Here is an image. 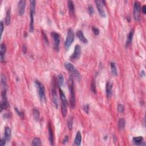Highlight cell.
I'll list each match as a JSON object with an SVG mask.
<instances>
[{
    "instance_id": "6da1fadb",
    "label": "cell",
    "mask_w": 146,
    "mask_h": 146,
    "mask_svg": "<svg viewBox=\"0 0 146 146\" xmlns=\"http://www.w3.org/2000/svg\"><path fill=\"white\" fill-rule=\"evenodd\" d=\"M68 87L69 91L70 92V104L72 109L74 108L75 106V94L74 77L71 75L69 76L68 79Z\"/></svg>"
},
{
    "instance_id": "7a4b0ae2",
    "label": "cell",
    "mask_w": 146,
    "mask_h": 146,
    "mask_svg": "<svg viewBox=\"0 0 146 146\" xmlns=\"http://www.w3.org/2000/svg\"><path fill=\"white\" fill-rule=\"evenodd\" d=\"M30 33H33L34 30V14L36 13V1L34 0L30 1Z\"/></svg>"
},
{
    "instance_id": "3957f363",
    "label": "cell",
    "mask_w": 146,
    "mask_h": 146,
    "mask_svg": "<svg viewBox=\"0 0 146 146\" xmlns=\"http://www.w3.org/2000/svg\"><path fill=\"white\" fill-rule=\"evenodd\" d=\"M60 91V98L61 100V111L62 116L63 117H66L67 115V100L66 99V97L65 96V93L60 88L59 89Z\"/></svg>"
},
{
    "instance_id": "277c9868",
    "label": "cell",
    "mask_w": 146,
    "mask_h": 146,
    "mask_svg": "<svg viewBox=\"0 0 146 146\" xmlns=\"http://www.w3.org/2000/svg\"><path fill=\"white\" fill-rule=\"evenodd\" d=\"M35 83L36 88L38 90L40 100L41 102H45L46 100V95H45V88L44 85L38 81H36Z\"/></svg>"
},
{
    "instance_id": "5b68a950",
    "label": "cell",
    "mask_w": 146,
    "mask_h": 146,
    "mask_svg": "<svg viewBox=\"0 0 146 146\" xmlns=\"http://www.w3.org/2000/svg\"><path fill=\"white\" fill-rule=\"evenodd\" d=\"M65 67L66 70L69 72L70 73H72L73 74V77L76 78V79L79 80L81 79V75H80L79 72L76 70V69L74 65L72 64L71 63H69V62H66L65 64Z\"/></svg>"
},
{
    "instance_id": "8992f818",
    "label": "cell",
    "mask_w": 146,
    "mask_h": 146,
    "mask_svg": "<svg viewBox=\"0 0 146 146\" xmlns=\"http://www.w3.org/2000/svg\"><path fill=\"white\" fill-rule=\"evenodd\" d=\"M140 12H141L140 3L139 2L135 1L134 6V17L136 21H139L140 20Z\"/></svg>"
},
{
    "instance_id": "52a82bcc",
    "label": "cell",
    "mask_w": 146,
    "mask_h": 146,
    "mask_svg": "<svg viewBox=\"0 0 146 146\" xmlns=\"http://www.w3.org/2000/svg\"><path fill=\"white\" fill-rule=\"evenodd\" d=\"M74 39V33L72 29H70L67 32V35L65 42V47L66 48L69 49L70 48L71 45L72 44Z\"/></svg>"
},
{
    "instance_id": "ba28073f",
    "label": "cell",
    "mask_w": 146,
    "mask_h": 146,
    "mask_svg": "<svg viewBox=\"0 0 146 146\" xmlns=\"http://www.w3.org/2000/svg\"><path fill=\"white\" fill-rule=\"evenodd\" d=\"M51 94H52V100H53V103L56 106L58 107V99L57 97V94L56 91V87H55V81H53V84H52V89H51Z\"/></svg>"
},
{
    "instance_id": "9c48e42d",
    "label": "cell",
    "mask_w": 146,
    "mask_h": 146,
    "mask_svg": "<svg viewBox=\"0 0 146 146\" xmlns=\"http://www.w3.org/2000/svg\"><path fill=\"white\" fill-rule=\"evenodd\" d=\"M95 3H96L97 9H98V10L99 12V13L100 16L102 17H106V13L105 10L103 9V6L104 3H105V1H95Z\"/></svg>"
},
{
    "instance_id": "30bf717a",
    "label": "cell",
    "mask_w": 146,
    "mask_h": 146,
    "mask_svg": "<svg viewBox=\"0 0 146 146\" xmlns=\"http://www.w3.org/2000/svg\"><path fill=\"white\" fill-rule=\"evenodd\" d=\"M51 36L54 41V46L55 50L58 51L59 45H60V36L59 34L56 32H52Z\"/></svg>"
},
{
    "instance_id": "8fae6325",
    "label": "cell",
    "mask_w": 146,
    "mask_h": 146,
    "mask_svg": "<svg viewBox=\"0 0 146 146\" xmlns=\"http://www.w3.org/2000/svg\"><path fill=\"white\" fill-rule=\"evenodd\" d=\"M81 48L79 45H76L75 47L74 53L70 57V60L72 61L76 60L81 56Z\"/></svg>"
},
{
    "instance_id": "7c38bea8",
    "label": "cell",
    "mask_w": 146,
    "mask_h": 146,
    "mask_svg": "<svg viewBox=\"0 0 146 146\" xmlns=\"http://www.w3.org/2000/svg\"><path fill=\"white\" fill-rule=\"evenodd\" d=\"M26 8V1L21 0L18 3V14L23 15L25 13Z\"/></svg>"
},
{
    "instance_id": "4fadbf2b",
    "label": "cell",
    "mask_w": 146,
    "mask_h": 146,
    "mask_svg": "<svg viewBox=\"0 0 146 146\" xmlns=\"http://www.w3.org/2000/svg\"><path fill=\"white\" fill-rule=\"evenodd\" d=\"M6 51V47L5 43H2L0 46V58L1 62H3L5 60V55Z\"/></svg>"
},
{
    "instance_id": "5bb4252c",
    "label": "cell",
    "mask_w": 146,
    "mask_h": 146,
    "mask_svg": "<svg viewBox=\"0 0 146 146\" xmlns=\"http://www.w3.org/2000/svg\"><path fill=\"white\" fill-rule=\"evenodd\" d=\"M48 130H49V142L50 145L51 146L54 145V134L53 130H52L51 124L49 123L48 126Z\"/></svg>"
},
{
    "instance_id": "9a60e30c",
    "label": "cell",
    "mask_w": 146,
    "mask_h": 146,
    "mask_svg": "<svg viewBox=\"0 0 146 146\" xmlns=\"http://www.w3.org/2000/svg\"><path fill=\"white\" fill-rule=\"evenodd\" d=\"M76 35L77 36V37L79 38L80 41H81L82 42L84 43H86L88 42L87 39V38L85 37V36L83 34V33L82 32V31L81 30H78L76 32Z\"/></svg>"
},
{
    "instance_id": "2e32d148",
    "label": "cell",
    "mask_w": 146,
    "mask_h": 146,
    "mask_svg": "<svg viewBox=\"0 0 146 146\" xmlns=\"http://www.w3.org/2000/svg\"><path fill=\"white\" fill-rule=\"evenodd\" d=\"M112 84L110 82H107L106 86V95L108 98H110L112 95Z\"/></svg>"
},
{
    "instance_id": "e0dca14e",
    "label": "cell",
    "mask_w": 146,
    "mask_h": 146,
    "mask_svg": "<svg viewBox=\"0 0 146 146\" xmlns=\"http://www.w3.org/2000/svg\"><path fill=\"white\" fill-rule=\"evenodd\" d=\"M134 34V29H131L129 34H128L127 36V38L126 41V46H129L130 45H131L132 41H133V36Z\"/></svg>"
},
{
    "instance_id": "ac0fdd59",
    "label": "cell",
    "mask_w": 146,
    "mask_h": 146,
    "mask_svg": "<svg viewBox=\"0 0 146 146\" xmlns=\"http://www.w3.org/2000/svg\"><path fill=\"white\" fill-rule=\"evenodd\" d=\"M81 142H82V135L81 133L79 131L77 132L76 134L75 138L74 140V145L78 146H81Z\"/></svg>"
},
{
    "instance_id": "d6986e66",
    "label": "cell",
    "mask_w": 146,
    "mask_h": 146,
    "mask_svg": "<svg viewBox=\"0 0 146 146\" xmlns=\"http://www.w3.org/2000/svg\"><path fill=\"white\" fill-rule=\"evenodd\" d=\"M12 136V131L11 129L8 127H5V137L4 138L6 139L7 141H9L11 138Z\"/></svg>"
},
{
    "instance_id": "ffe728a7",
    "label": "cell",
    "mask_w": 146,
    "mask_h": 146,
    "mask_svg": "<svg viewBox=\"0 0 146 146\" xmlns=\"http://www.w3.org/2000/svg\"><path fill=\"white\" fill-rule=\"evenodd\" d=\"M143 138L142 136H138V137H134L133 139V141L134 143L136 145H142Z\"/></svg>"
},
{
    "instance_id": "44dd1931",
    "label": "cell",
    "mask_w": 146,
    "mask_h": 146,
    "mask_svg": "<svg viewBox=\"0 0 146 146\" xmlns=\"http://www.w3.org/2000/svg\"><path fill=\"white\" fill-rule=\"evenodd\" d=\"M110 67H111V73H112V74L114 76H117L118 71H117V68H116L115 63L113 62H111Z\"/></svg>"
},
{
    "instance_id": "7402d4cb",
    "label": "cell",
    "mask_w": 146,
    "mask_h": 146,
    "mask_svg": "<svg viewBox=\"0 0 146 146\" xmlns=\"http://www.w3.org/2000/svg\"><path fill=\"white\" fill-rule=\"evenodd\" d=\"M10 9H8L6 12V18H5V25L8 26L10 24V20H11V14H10Z\"/></svg>"
},
{
    "instance_id": "603a6c76",
    "label": "cell",
    "mask_w": 146,
    "mask_h": 146,
    "mask_svg": "<svg viewBox=\"0 0 146 146\" xmlns=\"http://www.w3.org/2000/svg\"><path fill=\"white\" fill-rule=\"evenodd\" d=\"M126 125V122L123 118H121L118 121V128L120 130H122L124 128Z\"/></svg>"
},
{
    "instance_id": "cb8c5ba5",
    "label": "cell",
    "mask_w": 146,
    "mask_h": 146,
    "mask_svg": "<svg viewBox=\"0 0 146 146\" xmlns=\"http://www.w3.org/2000/svg\"><path fill=\"white\" fill-rule=\"evenodd\" d=\"M57 82H58L59 87H61L63 85L64 82V77L63 75L61 74H58V76H57Z\"/></svg>"
},
{
    "instance_id": "d4e9b609",
    "label": "cell",
    "mask_w": 146,
    "mask_h": 146,
    "mask_svg": "<svg viewBox=\"0 0 146 146\" xmlns=\"http://www.w3.org/2000/svg\"><path fill=\"white\" fill-rule=\"evenodd\" d=\"M1 86L2 87V89H6V79L5 78V76L3 74H1Z\"/></svg>"
},
{
    "instance_id": "484cf974",
    "label": "cell",
    "mask_w": 146,
    "mask_h": 146,
    "mask_svg": "<svg viewBox=\"0 0 146 146\" xmlns=\"http://www.w3.org/2000/svg\"><path fill=\"white\" fill-rule=\"evenodd\" d=\"M67 3H68V8L69 11H70V13L71 14H73L74 13L75 9L74 2L72 1H69L67 2Z\"/></svg>"
},
{
    "instance_id": "4316f807",
    "label": "cell",
    "mask_w": 146,
    "mask_h": 146,
    "mask_svg": "<svg viewBox=\"0 0 146 146\" xmlns=\"http://www.w3.org/2000/svg\"><path fill=\"white\" fill-rule=\"evenodd\" d=\"M33 115L34 119L36 121H38L39 119V112L37 109H34L33 110Z\"/></svg>"
},
{
    "instance_id": "83f0119b",
    "label": "cell",
    "mask_w": 146,
    "mask_h": 146,
    "mask_svg": "<svg viewBox=\"0 0 146 146\" xmlns=\"http://www.w3.org/2000/svg\"><path fill=\"white\" fill-rule=\"evenodd\" d=\"M41 140L39 138H34L32 143V146H41Z\"/></svg>"
},
{
    "instance_id": "f1b7e54d",
    "label": "cell",
    "mask_w": 146,
    "mask_h": 146,
    "mask_svg": "<svg viewBox=\"0 0 146 146\" xmlns=\"http://www.w3.org/2000/svg\"><path fill=\"white\" fill-rule=\"evenodd\" d=\"M91 90L94 93H96V85L94 80H93L91 83Z\"/></svg>"
},
{
    "instance_id": "f546056e",
    "label": "cell",
    "mask_w": 146,
    "mask_h": 146,
    "mask_svg": "<svg viewBox=\"0 0 146 146\" xmlns=\"http://www.w3.org/2000/svg\"><path fill=\"white\" fill-rule=\"evenodd\" d=\"M15 111L17 114V115H18L20 116V118H22V119L24 118V113L23 111H20L17 108V107H15Z\"/></svg>"
},
{
    "instance_id": "4dcf8cb0",
    "label": "cell",
    "mask_w": 146,
    "mask_h": 146,
    "mask_svg": "<svg viewBox=\"0 0 146 146\" xmlns=\"http://www.w3.org/2000/svg\"><path fill=\"white\" fill-rule=\"evenodd\" d=\"M117 108H118V111H119V112H121V113L124 112V106L123 105H122V104H119V105H118Z\"/></svg>"
},
{
    "instance_id": "1f68e13d",
    "label": "cell",
    "mask_w": 146,
    "mask_h": 146,
    "mask_svg": "<svg viewBox=\"0 0 146 146\" xmlns=\"http://www.w3.org/2000/svg\"><path fill=\"white\" fill-rule=\"evenodd\" d=\"M88 12L90 15H92L94 13V9L93 6L92 5H90L88 6Z\"/></svg>"
},
{
    "instance_id": "d6a6232c",
    "label": "cell",
    "mask_w": 146,
    "mask_h": 146,
    "mask_svg": "<svg viewBox=\"0 0 146 146\" xmlns=\"http://www.w3.org/2000/svg\"><path fill=\"white\" fill-rule=\"evenodd\" d=\"M73 125V119L72 118H70V119L68 121V122H67V126H68V127L70 130H72Z\"/></svg>"
},
{
    "instance_id": "836d02e7",
    "label": "cell",
    "mask_w": 146,
    "mask_h": 146,
    "mask_svg": "<svg viewBox=\"0 0 146 146\" xmlns=\"http://www.w3.org/2000/svg\"><path fill=\"white\" fill-rule=\"evenodd\" d=\"M92 30H93V32L94 33V34H95V36H98L99 34V30L97 28V27H93L92 28Z\"/></svg>"
},
{
    "instance_id": "e575fe53",
    "label": "cell",
    "mask_w": 146,
    "mask_h": 146,
    "mask_svg": "<svg viewBox=\"0 0 146 146\" xmlns=\"http://www.w3.org/2000/svg\"><path fill=\"white\" fill-rule=\"evenodd\" d=\"M11 117H12V115L10 113H6V114H4L3 115V118H4V119H10Z\"/></svg>"
},
{
    "instance_id": "d590c367",
    "label": "cell",
    "mask_w": 146,
    "mask_h": 146,
    "mask_svg": "<svg viewBox=\"0 0 146 146\" xmlns=\"http://www.w3.org/2000/svg\"><path fill=\"white\" fill-rule=\"evenodd\" d=\"M83 110L85 111V112L87 113V114H88L89 113V106L88 105H86L83 106Z\"/></svg>"
},
{
    "instance_id": "8d00e7d4",
    "label": "cell",
    "mask_w": 146,
    "mask_h": 146,
    "mask_svg": "<svg viewBox=\"0 0 146 146\" xmlns=\"http://www.w3.org/2000/svg\"><path fill=\"white\" fill-rule=\"evenodd\" d=\"M42 36H43V39H44V41L45 42H46L47 44H49L48 38V37H47L46 34H45L44 32H42Z\"/></svg>"
},
{
    "instance_id": "74e56055",
    "label": "cell",
    "mask_w": 146,
    "mask_h": 146,
    "mask_svg": "<svg viewBox=\"0 0 146 146\" xmlns=\"http://www.w3.org/2000/svg\"><path fill=\"white\" fill-rule=\"evenodd\" d=\"M6 139L5 138H2L1 139V142H0V145L1 146H3L5 145V144H6Z\"/></svg>"
},
{
    "instance_id": "f35d334b",
    "label": "cell",
    "mask_w": 146,
    "mask_h": 146,
    "mask_svg": "<svg viewBox=\"0 0 146 146\" xmlns=\"http://www.w3.org/2000/svg\"><path fill=\"white\" fill-rule=\"evenodd\" d=\"M0 28H1V36H2V33H3V28H4V26H3V24L2 21L1 22V26H0Z\"/></svg>"
},
{
    "instance_id": "ab89813d",
    "label": "cell",
    "mask_w": 146,
    "mask_h": 146,
    "mask_svg": "<svg viewBox=\"0 0 146 146\" xmlns=\"http://www.w3.org/2000/svg\"><path fill=\"white\" fill-rule=\"evenodd\" d=\"M69 141V136H66L65 138H64L63 140V144L65 145L66 143H67V142Z\"/></svg>"
},
{
    "instance_id": "60d3db41",
    "label": "cell",
    "mask_w": 146,
    "mask_h": 146,
    "mask_svg": "<svg viewBox=\"0 0 146 146\" xmlns=\"http://www.w3.org/2000/svg\"><path fill=\"white\" fill-rule=\"evenodd\" d=\"M142 11L143 12L144 14H146V5H143V7L142 8Z\"/></svg>"
},
{
    "instance_id": "b9f144b4",
    "label": "cell",
    "mask_w": 146,
    "mask_h": 146,
    "mask_svg": "<svg viewBox=\"0 0 146 146\" xmlns=\"http://www.w3.org/2000/svg\"><path fill=\"white\" fill-rule=\"evenodd\" d=\"M22 51H23V53H24V54H25L26 53V50H27V49H26V47L25 45H24L23 46V49H22Z\"/></svg>"
},
{
    "instance_id": "7bdbcfd3",
    "label": "cell",
    "mask_w": 146,
    "mask_h": 146,
    "mask_svg": "<svg viewBox=\"0 0 146 146\" xmlns=\"http://www.w3.org/2000/svg\"><path fill=\"white\" fill-rule=\"evenodd\" d=\"M145 75V71H142L141 72V76H144Z\"/></svg>"
}]
</instances>
